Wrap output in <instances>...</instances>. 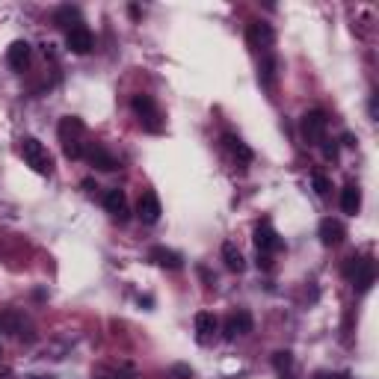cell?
Listing matches in <instances>:
<instances>
[{
	"label": "cell",
	"instance_id": "6da1fadb",
	"mask_svg": "<svg viewBox=\"0 0 379 379\" xmlns=\"http://www.w3.org/2000/svg\"><path fill=\"white\" fill-rule=\"evenodd\" d=\"M56 133H59V143H63V151H66L69 161H84L89 143H84L86 125L81 122V118H77V116H66L63 122H59Z\"/></svg>",
	"mask_w": 379,
	"mask_h": 379
},
{
	"label": "cell",
	"instance_id": "7a4b0ae2",
	"mask_svg": "<svg viewBox=\"0 0 379 379\" xmlns=\"http://www.w3.org/2000/svg\"><path fill=\"white\" fill-rule=\"evenodd\" d=\"M131 110L136 113L139 125H143L146 131H151V133H161L163 131V113H161V107H157V101H154L151 95H146V92L133 95Z\"/></svg>",
	"mask_w": 379,
	"mask_h": 379
},
{
	"label": "cell",
	"instance_id": "3957f363",
	"mask_svg": "<svg viewBox=\"0 0 379 379\" xmlns=\"http://www.w3.org/2000/svg\"><path fill=\"white\" fill-rule=\"evenodd\" d=\"M21 157H24V163L33 172H39V175H51L54 172V157L36 136H24L21 139Z\"/></svg>",
	"mask_w": 379,
	"mask_h": 379
},
{
	"label": "cell",
	"instance_id": "277c9868",
	"mask_svg": "<svg viewBox=\"0 0 379 379\" xmlns=\"http://www.w3.org/2000/svg\"><path fill=\"white\" fill-rule=\"evenodd\" d=\"M344 273L355 282V288L358 290H370L373 288V278H376V264L370 261V258H347V267H344Z\"/></svg>",
	"mask_w": 379,
	"mask_h": 379
},
{
	"label": "cell",
	"instance_id": "5b68a950",
	"mask_svg": "<svg viewBox=\"0 0 379 379\" xmlns=\"http://www.w3.org/2000/svg\"><path fill=\"white\" fill-rule=\"evenodd\" d=\"M329 131V116L323 110H311L303 116V136L308 146H320Z\"/></svg>",
	"mask_w": 379,
	"mask_h": 379
},
{
	"label": "cell",
	"instance_id": "8992f818",
	"mask_svg": "<svg viewBox=\"0 0 379 379\" xmlns=\"http://www.w3.org/2000/svg\"><path fill=\"white\" fill-rule=\"evenodd\" d=\"M255 246H258V255H264V258H270L273 252H282L285 241L278 237V231L273 228L270 219L258 223V228H255Z\"/></svg>",
	"mask_w": 379,
	"mask_h": 379
},
{
	"label": "cell",
	"instance_id": "52a82bcc",
	"mask_svg": "<svg viewBox=\"0 0 379 379\" xmlns=\"http://www.w3.org/2000/svg\"><path fill=\"white\" fill-rule=\"evenodd\" d=\"M273 42H276V33H273V27L267 21H252L246 27V45L252 51H270Z\"/></svg>",
	"mask_w": 379,
	"mask_h": 379
},
{
	"label": "cell",
	"instance_id": "ba28073f",
	"mask_svg": "<svg viewBox=\"0 0 379 379\" xmlns=\"http://www.w3.org/2000/svg\"><path fill=\"white\" fill-rule=\"evenodd\" d=\"M66 48L71 51V54H89L92 48H95V36H92V30L86 27V24H74V27H69V33H66Z\"/></svg>",
	"mask_w": 379,
	"mask_h": 379
},
{
	"label": "cell",
	"instance_id": "9c48e42d",
	"mask_svg": "<svg viewBox=\"0 0 379 379\" xmlns=\"http://www.w3.org/2000/svg\"><path fill=\"white\" fill-rule=\"evenodd\" d=\"M161 213H163V205H161V198H157V193H143L139 196V205H136V216L143 219L146 226H154L157 219H161Z\"/></svg>",
	"mask_w": 379,
	"mask_h": 379
},
{
	"label": "cell",
	"instance_id": "30bf717a",
	"mask_svg": "<svg viewBox=\"0 0 379 379\" xmlns=\"http://www.w3.org/2000/svg\"><path fill=\"white\" fill-rule=\"evenodd\" d=\"M193 326H196V341L198 344H211L213 338H216V332H219V320L211 311H198Z\"/></svg>",
	"mask_w": 379,
	"mask_h": 379
},
{
	"label": "cell",
	"instance_id": "8fae6325",
	"mask_svg": "<svg viewBox=\"0 0 379 379\" xmlns=\"http://www.w3.org/2000/svg\"><path fill=\"white\" fill-rule=\"evenodd\" d=\"M84 157H86V161H89L95 169H101V172H113V169H118V161H116V157H113L104 146H98V143H89Z\"/></svg>",
	"mask_w": 379,
	"mask_h": 379
},
{
	"label": "cell",
	"instance_id": "7c38bea8",
	"mask_svg": "<svg viewBox=\"0 0 379 379\" xmlns=\"http://www.w3.org/2000/svg\"><path fill=\"white\" fill-rule=\"evenodd\" d=\"M104 208H107V213H110L113 219H118V223H125L128 213H131L125 190H107V193H104Z\"/></svg>",
	"mask_w": 379,
	"mask_h": 379
},
{
	"label": "cell",
	"instance_id": "4fadbf2b",
	"mask_svg": "<svg viewBox=\"0 0 379 379\" xmlns=\"http://www.w3.org/2000/svg\"><path fill=\"white\" fill-rule=\"evenodd\" d=\"M252 332V314L246 308H237L234 314H228L226 320V338L228 341H234L237 335H249Z\"/></svg>",
	"mask_w": 379,
	"mask_h": 379
},
{
	"label": "cell",
	"instance_id": "5bb4252c",
	"mask_svg": "<svg viewBox=\"0 0 379 379\" xmlns=\"http://www.w3.org/2000/svg\"><path fill=\"white\" fill-rule=\"evenodd\" d=\"M30 56H33L30 42L18 39V42H12L9 51H6V63H9V69H15V71H24V69L30 66Z\"/></svg>",
	"mask_w": 379,
	"mask_h": 379
},
{
	"label": "cell",
	"instance_id": "9a60e30c",
	"mask_svg": "<svg viewBox=\"0 0 379 379\" xmlns=\"http://www.w3.org/2000/svg\"><path fill=\"white\" fill-rule=\"evenodd\" d=\"M317 234H320V243H323V246H338V243H344L347 228L338 223V219L326 216L323 223H320V228H317Z\"/></svg>",
	"mask_w": 379,
	"mask_h": 379
},
{
	"label": "cell",
	"instance_id": "2e32d148",
	"mask_svg": "<svg viewBox=\"0 0 379 379\" xmlns=\"http://www.w3.org/2000/svg\"><path fill=\"white\" fill-rule=\"evenodd\" d=\"M148 261H154L157 267H163V270H181L184 267V258L166 249V246H151L148 249Z\"/></svg>",
	"mask_w": 379,
	"mask_h": 379
},
{
	"label": "cell",
	"instance_id": "e0dca14e",
	"mask_svg": "<svg viewBox=\"0 0 379 379\" xmlns=\"http://www.w3.org/2000/svg\"><path fill=\"white\" fill-rule=\"evenodd\" d=\"M223 143H226V148H228L241 163H252V161H255V151H252L237 133H226V136H223Z\"/></svg>",
	"mask_w": 379,
	"mask_h": 379
},
{
	"label": "cell",
	"instance_id": "ac0fdd59",
	"mask_svg": "<svg viewBox=\"0 0 379 379\" xmlns=\"http://www.w3.org/2000/svg\"><path fill=\"white\" fill-rule=\"evenodd\" d=\"M341 211L347 216H355L358 211H362V190H358V184H347L341 190Z\"/></svg>",
	"mask_w": 379,
	"mask_h": 379
},
{
	"label": "cell",
	"instance_id": "d6986e66",
	"mask_svg": "<svg viewBox=\"0 0 379 379\" xmlns=\"http://www.w3.org/2000/svg\"><path fill=\"white\" fill-rule=\"evenodd\" d=\"M223 261H226V267H228L231 273H243V270H246L243 252L237 249V243H231V241H226V243H223Z\"/></svg>",
	"mask_w": 379,
	"mask_h": 379
},
{
	"label": "cell",
	"instance_id": "ffe728a7",
	"mask_svg": "<svg viewBox=\"0 0 379 379\" xmlns=\"http://www.w3.org/2000/svg\"><path fill=\"white\" fill-rule=\"evenodd\" d=\"M273 368H276L278 379H296V373H293V355H290L288 350H282V353L273 355Z\"/></svg>",
	"mask_w": 379,
	"mask_h": 379
},
{
	"label": "cell",
	"instance_id": "44dd1931",
	"mask_svg": "<svg viewBox=\"0 0 379 379\" xmlns=\"http://www.w3.org/2000/svg\"><path fill=\"white\" fill-rule=\"evenodd\" d=\"M54 24H59V27H74V24H84L81 21V12H77L74 6H59L56 12H54Z\"/></svg>",
	"mask_w": 379,
	"mask_h": 379
},
{
	"label": "cell",
	"instance_id": "7402d4cb",
	"mask_svg": "<svg viewBox=\"0 0 379 379\" xmlns=\"http://www.w3.org/2000/svg\"><path fill=\"white\" fill-rule=\"evenodd\" d=\"M276 69H278V59H276V56H267L264 66H261V71H258V77H261V84H264L267 89L276 86Z\"/></svg>",
	"mask_w": 379,
	"mask_h": 379
},
{
	"label": "cell",
	"instance_id": "603a6c76",
	"mask_svg": "<svg viewBox=\"0 0 379 379\" xmlns=\"http://www.w3.org/2000/svg\"><path fill=\"white\" fill-rule=\"evenodd\" d=\"M311 184H314V190H317V196H320V198H326V196H329V190H332L329 178H326L323 172H314V175H311Z\"/></svg>",
	"mask_w": 379,
	"mask_h": 379
},
{
	"label": "cell",
	"instance_id": "cb8c5ba5",
	"mask_svg": "<svg viewBox=\"0 0 379 379\" xmlns=\"http://www.w3.org/2000/svg\"><path fill=\"white\" fill-rule=\"evenodd\" d=\"M172 373H175V376H184V379H193V370H190L187 365H175Z\"/></svg>",
	"mask_w": 379,
	"mask_h": 379
},
{
	"label": "cell",
	"instance_id": "d4e9b609",
	"mask_svg": "<svg viewBox=\"0 0 379 379\" xmlns=\"http://www.w3.org/2000/svg\"><path fill=\"white\" fill-rule=\"evenodd\" d=\"M317 379H350V373H320V376H317Z\"/></svg>",
	"mask_w": 379,
	"mask_h": 379
},
{
	"label": "cell",
	"instance_id": "484cf974",
	"mask_svg": "<svg viewBox=\"0 0 379 379\" xmlns=\"http://www.w3.org/2000/svg\"><path fill=\"white\" fill-rule=\"evenodd\" d=\"M370 118H376V95H370Z\"/></svg>",
	"mask_w": 379,
	"mask_h": 379
}]
</instances>
